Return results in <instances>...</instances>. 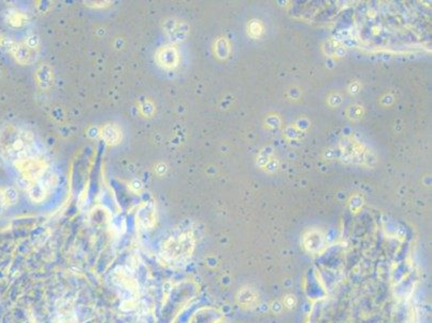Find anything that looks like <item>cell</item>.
<instances>
[{
    "mask_svg": "<svg viewBox=\"0 0 432 323\" xmlns=\"http://www.w3.org/2000/svg\"><path fill=\"white\" fill-rule=\"evenodd\" d=\"M35 137L21 126L7 124L0 130V156L15 164L23 158L38 154Z\"/></svg>",
    "mask_w": 432,
    "mask_h": 323,
    "instance_id": "1",
    "label": "cell"
},
{
    "mask_svg": "<svg viewBox=\"0 0 432 323\" xmlns=\"http://www.w3.org/2000/svg\"><path fill=\"white\" fill-rule=\"evenodd\" d=\"M194 250L193 237L188 233L170 236L163 241L160 257L165 263L171 266H180L190 259Z\"/></svg>",
    "mask_w": 432,
    "mask_h": 323,
    "instance_id": "2",
    "label": "cell"
},
{
    "mask_svg": "<svg viewBox=\"0 0 432 323\" xmlns=\"http://www.w3.org/2000/svg\"><path fill=\"white\" fill-rule=\"evenodd\" d=\"M14 166L20 172L24 184H26V188L32 182L40 179L47 172V163L40 154L23 158L16 162Z\"/></svg>",
    "mask_w": 432,
    "mask_h": 323,
    "instance_id": "3",
    "label": "cell"
},
{
    "mask_svg": "<svg viewBox=\"0 0 432 323\" xmlns=\"http://www.w3.org/2000/svg\"><path fill=\"white\" fill-rule=\"evenodd\" d=\"M54 185H55V177L47 170L40 179L36 180L29 185V186L27 187L29 197L35 203L43 202Z\"/></svg>",
    "mask_w": 432,
    "mask_h": 323,
    "instance_id": "4",
    "label": "cell"
},
{
    "mask_svg": "<svg viewBox=\"0 0 432 323\" xmlns=\"http://www.w3.org/2000/svg\"><path fill=\"white\" fill-rule=\"evenodd\" d=\"M163 32L172 42H181L186 38L188 27L183 21L170 17L163 23Z\"/></svg>",
    "mask_w": 432,
    "mask_h": 323,
    "instance_id": "5",
    "label": "cell"
},
{
    "mask_svg": "<svg viewBox=\"0 0 432 323\" xmlns=\"http://www.w3.org/2000/svg\"><path fill=\"white\" fill-rule=\"evenodd\" d=\"M137 223L140 228L144 230H150L154 227L156 222V209L152 202L144 203L140 206L136 216Z\"/></svg>",
    "mask_w": 432,
    "mask_h": 323,
    "instance_id": "6",
    "label": "cell"
},
{
    "mask_svg": "<svg viewBox=\"0 0 432 323\" xmlns=\"http://www.w3.org/2000/svg\"><path fill=\"white\" fill-rule=\"evenodd\" d=\"M156 59L163 68L171 69L179 63V54L172 46H165L157 51Z\"/></svg>",
    "mask_w": 432,
    "mask_h": 323,
    "instance_id": "7",
    "label": "cell"
},
{
    "mask_svg": "<svg viewBox=\"0 0 432 323\" xmlns=\"http://www.w3.org/2000/svg\"><path fill=\"white\" fill-rule=\"evenodd\" d=\"M11 51L13 52L17 62L21 64H29L33 62L34 58H36V56L34 55L35 48L30 47L27 44L16 45L14 47L11 48Z\"/></svg>",
    "mask_w": 432,
    "mask_h": 323,
    "instance_id": "8",
    "label": "cell"
},
{
    "mask_svg": "<svg viewBox=\"0 0 432 323\" xmlns=\"http://www.w3.org/2000/svg\"><path fill=\"white\" fill-rule=\"evenodd\" d=\"M101 135L102 138L105 139V141L110 145L118 143L121 138V134L120 131L118 130V127L113 124H107L105 127H103L101 131Z\"/></svg>",
    "mask_w": 432,
    "mask_h": 323,
    "instance_id": "9",
    "label": "cell"
},
{
    "mask_svg": "<svg viewBox=\"0 0 432 323\" xmlns=\"http://www.w3.org/2000/svg\"><path fill=\"white\" fill-rule=\"evenodd\" d=\"M37 78L39 84L41 85V88H48L52 84L53 81V75H52V70L50 69V67L48 66H41L40 68L37 71Z\"/></svg>",
    "mask_w": 432,
    "mask_h": 323,
    "instance_id": "10",
    "label": "cell"
},
{
    "mask_svg": "<svg viewBox=\"0 0 432 323\" xmlns=\"http://www.w3.org/2000/svg\"><path fill=\"white\" fill-rule=\"evenodd\" d=\"M4 194H5V200H7V205H13L16 203L17 200V194L14 188H7V190H4Z\"/></svg>",
    "mask_w": 432,
    "mask_h": 323,
    "instance_id": "11",
    "label": "cell"
},
{
    "mask_svg": "<svg viewBox=\"0 0 432 323\" xmlns=\"http://www.w3.org/2000/svg\"><path fill=\"white\" fill-rule=\"evenodd\" d=\"M7 200H5V194H4V190H1L0 188V215L3 212L4 208L7 207Z\"/></svg>",
    "mask_w": 432,
    "mask_h": 323,
    "instance_id": "12",
    "label": "cell"
}]
</instances>
